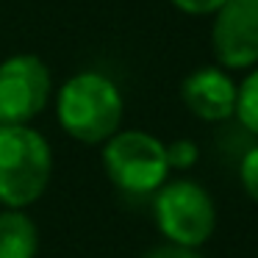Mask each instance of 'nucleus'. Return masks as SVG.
I'll return each instance as SVG.
<instances>
[{
    "mask_svg": "<svg viewBox=\"0 0 258 258\" xmlns=\"http://www.w3.org/2000/svg\"><path fill=\"white\" fill-rule=\"evenodd\" d=\"M56 117L70 139L81 145H106L122 125V92L106 73L81 70L56 92Z\"/></svg>",
    "mask_w": 258,
    "mask_h": 258,
    "instance_id": "obj_1",
    "label": "nucleus"
},
{
    "mask_svg": "<svg viewBox=\"0 0 258 258\" xmlns=\"http://www.w3.org/2000/svg\"><path fill=\"white\" fill-rule=\"evenodd\" d=\"M53 178V150L31 125H0V203L25 208Z\"/></svg>",
    "mask_w": 258,
    "mask_h": 258,
    "instance_id": "obj_2",
    "label": "nucleus"
},
{
    "mask_svg": "<svg viewBox=\"0 0 258 258\" xmlns=\"http://www.w3.org/2000/svg\"><path fill=\"white\" fill-rule=\"evenodd\" d=\"M103 167L108 180L128 195H156L169 178L167 147L147 131H117L103 145Z\"/></svg>",
    "mask_w": 258,
    "mask_h": 258,
    "instance_id": "obj_3",
    "label": "nucleus"
},
{
    "mask_svg": "<svg viewBox=\"0 0 258 258\" xmlns=\"http://www.w3.org/2000/svg\"><path fill=\"white\" fill-rule=\"evenodd\" d=\"M153 217L169 244L191 247V250L206 244L217 228L214 197L197 180L189 178L167 180L156 191Z\"/></svg>",
    "mask_w": 258,
    "mask_h": 258,
    "instance_id": "obj_4",
    "label": "nucleus"
},
{
    "mask_svg": "<svg viewBox=\"0 0 258 258\" xmlns=\"http://www.w3.org/2000/svg\"><path fill=\"white\" fill-rule=\"evenodd\" d=\"M53 95L50 67L34 53L0 61V125H28L47 108Z\"/></svg>",
    "mask_w": 258,
    "mask_h": 258,
    "instance_id": "obj_5",
    "label": "nucleus"
},
{
    "mask_svg": "<svg viewBox=\"0 0 258 258\" xmlns=\"http://www.w3.org/2000/svg\"><path fill=\"white\" fill-rule=\"evenodd\" d=\"M211 53L222 70L258 64V0H225L211 14Z\"/></svg>",
    "mask_w": 258,
    "mask_h": 258,
    "instance_id": "obj_6",
    "label": "nucleus"
},
{
    "mask_svg": "<svg viewBox=\"0 0 258 258\" xmlns=\"http://www.w3.org/2000/svg\"><path fill=\"white\" fill-rule=\"evenodd\" d=\"M236 92H239V84L219 64L191 70L180 84L183 106L203 122H225L233 117Z\"/></svg>",
    "mask_w": 258,
    "mask_h": 258,
    "instance_id": "obj_7",
    "label": "nucleus"
},
{
    "mask_svg": "<svg viewBox=\"0 0 258 258\" xmlns=\"http://www.w3.org/2000/svg\"><path fill=\"white\" fill-rule=\"evenodd\" d=\"M39 230L23 208L0 211V258H36Z\"/></svg>",
    "mask_w": 258,
    "mask_h": 258,
    "instance_id": "obj_8",
    "label": "nucleus"
},
{
    "mask_svg": "<svg viewBox=\"0 0 258 258\" xmlns=\"http://www.w3.org/2000/svg\"><path fill=\"white\" fill-rule=\"evenodd\" d=\"M233 117L241 122L244 131L258 136V64L252 70H247V75L241 78L239 92H236V114Z\"/></svg>",
    "mask_w": 258,
    "mask_h": 258,
    "instance_id": "obj_9",
    "label": "nucleus"
},
{
    "mask_svg": "<svg viewBox=\"0 0 258 258\" xmlns=\"http://www.w3.org/2000/svg\"><path fill=\"white\" fill-rule=\"evenodd\" d=\"M167 147V164L169 169H191L200 158V147L195 145L191 139H175L169 142Z\"/></svg>",
    "mask_w": 258,
    "mask_h": 258,
    "instance_id": "obj_10",
    "label": "nucleus"
},
{
    "mask_svg": "<svg viewBox=\"0 0 258 258\" xmlns=\"http://www.w3.org/2000/svg\"><path fill=\"white\" fill-rule=\"evenodd\" d=\"M239 180H241V189L247 191V197H250L252 203H258V145H252L250 150L241 156Z\"/></svg>",
    "mask_w": 258,
    "mask_h": 258,
    "instance_id": "obj_11",
    "label": "nucleus"
},
{
    "mask_svg": "<svg viewBox=\"0 0 258 258\" xmlns=\"http://www.w3.org/2000/svg\"><path fill=\"white\" fill-rule=\"evenodd\" d=\"M178 12L191 14V17H206V14H214L225 0H169Z\"/></svg>",
    "mask_w": 258,
    "mask_h": 258,
    "instance_id": "obj_12",
    "label": "nucleus"
},
{
    "mask_svg": "<svg viewBox=\"0 0 258 258\" xmlns=\"http://www.w3.org/2000/svg\"><path fill=\"white\" fill-rule=\"evenodd\" d=\"M145 258H203L197 250H191V247H178V244H161V247H153L150 252H147Z\"/></svg>",
    "mask_w": 258,
    "mask_h": 258,
    "instance_id": "obj_13",
    "label": "nucleus"
}]
</instances>
